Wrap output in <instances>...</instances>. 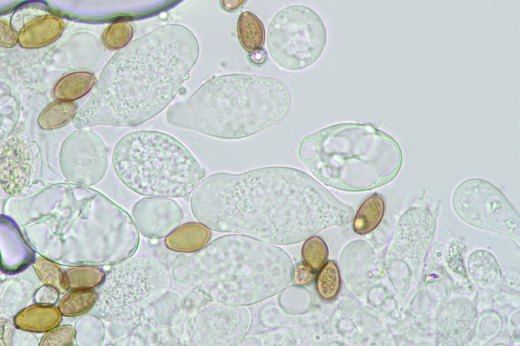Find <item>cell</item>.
I'll use <instances>...</instances> for the list:
<instances>
[{"instance_id":"cell-1","label":"cell","mask_w":520,"mask_h":346,"mask_svg":"<svg viewBox=\"0 0 520 346\" xmlns=\"http://www.w3.org/2000/svg\"><path fill=\"white\" fill-rule=\"evenodd\" d=\"M320 190L301 170L268 166L207 176L194 189L190 205L196 219L212 230L289 245L315 229Z\"/></svg>"},{"instance_id":"cell-2","label":"cell","mask_w":520,"mask_h":346,"mask_svg":"<svg viewBox=\"0 0 520 346\" xmlns=\"http://www.w3.org/2000/svg\"><path fill=\"white\" fill-rule=\"evenodd\" d=\"M290 96L280 80L245 73L214 77L186 102L167 114L172 125L214 138L237 140L254 136L281 121Z\"/></svg>"},{"instance_id":"cell-3","label":"cell","mask_w":520,"mask_h":346,"mask_svg":"<svg viewBox=\"0 0 520 346\" xmlns=\"http://www.w3.org/2000/svg\"><path fill=\"white\" fill-rule=\"evenodd\" d=\"M182 262L189 273L219 275L225 292L221 301L235 305L275 295L290 283L294 272L284 250L244 235L219 237L198 252L183 254Z\"/></svg>"},{"instance_id":"cell-4","label":"cell","mask_w":520,"mask_h":346,"mask_svg":"<svg viewBox=\"0 0 520 346\" xmlns=\"http://www.w3.org/2000/svg\"><path fill=\"white\" fill-rule=\"evenodd\" d=\"M112 160L120 181L146 196L188 198L205 175L182 142L156 130L123 136L114 148Z\"/></svg>"},{"instance_id":"cell-5","label":"cell","mask_w":520,"mask_h":346,"mask_svg":"<svg viewBox=\"0 0 520 346\" xmlns=\"http://www.w3.org/2000/svg\"><path fill=\"white\" fill-rule=\"evenodd\" d=\"M328 32L321 16L312 8L292 5L279 10L267 29L269 54L278 66L289 71L306 69L323 54Z\"/></svg>"},{"instance_id":"cell-6","label":"cell","mask_w":520,"mask_h":346,"mask_svg":"<svg viewBox=\"0 0 520 346\" xmlns=\"http://www.w3.org/2000/svg\"><path fill=\"white\" fill-rule=\"evenodd\" d=\"M168 278L166 268L157 259L133 258L111 270L100 290L96 307L108 319L132 316L164 293Z\"/></svg>"},{"instance_id":"cell-7","label":"cell","mask_w":520,"mask_h":346,"mask_svg":"<svg viewBox=\"0 0 520 346\" xmlns=\"http://www.w3.org/2000/svg\"><path fill=\"white\" fill-rule=\"evenodd\" d=\"M452 204L458 217L479 229L513 238L519 235V215L495 184L480 177L462 181L454 189Z\"/></svg>"},{"instance_id":"cell-8","label":"cell","mask_w":520,"mask_h":346,"mask_svg":"<svg viewBox=\"0 0 520 346\" xmlns=\"http://www.w3.org/2000/svg\"><path fill=\"white\" fill-rule=\"evenodd\" d=\"M62 172L69 181L88 185L98 183L108 167L106 146L94 132L80 129L63 142L60 152Z\"/></svg>"},{"instance_id":"cell-9","label":"cell","mask_w":520,"mask_h":346,"mask_svg":"<svg viewBox=\"0 0 520 346\" xmlns=\"http://www.w3.org/2000/svg\"><path fill=\"white\" fill-rule=\"evenodd\" d=\"M133 216L141 232L151 239L167 236L181 223L182 212L175 200L165 197H145L133 206Z\"/></svg>"},{"instance_id":"cell-10","label":"cell","mask_w":520,"mask_h":346,"mask_svg":"<svg viewBox=\"0 0 520 346\" xmlns=\"http://www.w3.org/2000/svg\"><path fill=\"white\" fill-rule=\"evenodd\" d=\"M34 158L28 144L13 136L1 146L0 175L2 188L12 195L20 194L33 172Z\"/></svg>"},{"instance_id":"cell-11","label":"cell","mask_w":520,"mask_h":346,"mask_svg":"<svg viewBox=\"0 0 520 346\" xmlns=\"http://www.w3.org/2000/svg\"><path fill=\"white\" fill-rule=\"evenodd\" d=\"M476 322V309L471 302L464 299L450 301L438 314L436 344L467 345L474 335Z\"/></svg>"},{"instance_id":"cell-12","label":"cell","mask_w":520,"mask_h":346,"mask_svg":"<svg viewBox=\"0 0 520 346\" xmlns=\"http://www.w3.org/2000/svg\"><path fill=\"white\" fill-rule=\"evenodd\" d=\"M211 236V232L206 226L201 223L188 222L171 232L165 238V245L174 251L191 253L205 246Z\"/></svg>"},{"instance_id":"cell-13","label":"cell","mask_w":520,"mask_h":346,"mask_svg":"<svg viewBox=\"0 0 520 346\" xmlns=\"http://www.w3.org/2000/svg\"><path fill=\"white\" fill-rule=\"evenodd\" d=\"M63 29L59 18L46 16L29 22L20 33V44L27 48H35L49 44L56 40Z\"/></svg>"},{"instance_id":"cell-14","label":"cell","mask_w":520,"mask_h":346,"mask_svg":"<svg viewBox=\"0 0 520 346\" xmlns=\"http://www.w3.org/2000/svg\"><path fill=\"white\" fill-rule=\"evenodd\" d=\"M61 314L53 306L34 305L20 312L14 321L16 326L21 329L44 332L54 328L59 323Z\"/></svg>"},{"instance_id":"cell-15","label":"cell","mask_w":520,"mask_h":346,"mask_svg":"<svg viewBox=\"0 0 520 346\" xmlns=\"http://www.w3.org/2000/svg\"><path fill=\"white\" fill-rule=\"evenodd\" d=\"M385 211L383 197L374 193L367 198L359 206L352 227L359 235H365L376 229L382 221Z\"/></svg>"},{"instance_id":"cell-16","label":"cell","mask_w":520,"mask_h":346,"mask_svg":"<svg viewBox=\"0 0 520 346\" xmlns=\"http://www.w3.org/2000/svg\"><path fill=\"white\" fill-rule=\"evenodd\" d=\"M237 31L242 47L249 53L262 50L265 42V29L258 17L251 11L241 13L237 20Z\"/></svg>"},{"instance_id":"cell-17","label":"cell","mask_w":520,"mask_h":346,"mask_svg":"<svg viewBox=\"0 0 520 346\" xmlns=\"http://www.w3.org/2000/svg\"><path fill=\"white\" fill-rule=\"evenodd\" d=\"M96 81L94 75L86 72L69 74L60 79L53 89L54 97L60 100L70 101L79 99L94 86Z\"/></svg>"},{"instance_id":"cell-18","label":"cell","mask_w":520,"mask_h":346,"mask_svg":"<svg viewBox=\"0 0 520 346\" xmlns=\"http://www.w3.org/2000/svg\"><path fill=\"white\" fill-rule=\"evenodd\" d=\"M76 111L77 106L72 102L62 100L53 102L42 111L38 123L43 129H56L70 122Z\"/></svg>"},{"instance_id":"cell-19","label":"cell","mask_w":520,"mask_h":346,"mask_svg":"<svg viewBox=\"0 0 520 346\" xmlns=\"http://www.w3.org/2000/svg\"><path fill=\"white\" fill-rule=\"evenodd\" d=\"M341 280L336 263L329 260L320 269L315 279V286L319 296L324 300L334 299L339 292Z\"/></svg>"},{"instance_id":"cell-20","label":"cell","mask_w":520,"mask_h":346,"mask_svg":"<svg viewBox=\"0 0 520 346\" xmlns=\"http://www.w3.org/2000/svg\"><path fill=\"white\" fill-rule=\"evenodd\" d=\"M98 299L96 292L88 289L72 291L64 296L60 300L58 308L60 313L66 316H76L90 309Z\"/></svg>"},{"instance_id":"cell-21","label":"cell","mask_w":520,"mask_h":346,"mask_svg":"<svg viewBox=\"0 0 520 346\" xmlns=\"http://www.w3.org/2000/svg\"><path fill=\"white\" fill-rule=\"evenodd\" d=\"M328 253V246L322 238L318 236L311 237L304 243L302 247L303 263L315 273L324 264Z\"/></svg>"},{"instance_id":"cell-22","label":"cell","mask_w":520,"mask_h":346,"mask_svg":"<svg viewBox=\"0 0 520 346\" xmlns=\"http://www.w3.org/2000/svg\"><path fill=\"white\" fill-rule=\"evenodd\" d=\"M65 278L71 289H88L100 285L104 279V273L96 267L80 266L69 269Z\"/></svg>"},{"instance_id":"cell-23","label":"cell","mask_w":520,"mask_h":346,"mask_svg":"<svg viewBox=\"0 0 520 346\" xmlns=\"http://www.w3.org/2000/svg\"><path fill=\"white\" fill-rule=\"evenodd\" d=\"M36 271L41 280L57 291L63 293L68 288L65 275L54 263L44 258H39L34 264Z\"/></svg>"},{"instance_id":"cell-24","label":"cell","mask_w":520,"mask_h":346,"mask_svg":"<svg viewBox=\"0 0 520 346\" xmlns=\"http://www.w3.org/2000/svg\"><path fill=\"white\" fill-rule=\"evenodd\" d=\"M133 29L126 20H118L112 23L103 35L104 45L109 49L118 50L125 46L131 40Z\"/></svg>"},{"instance_id":"cell-25","label":"cell","mask_w":520,"mask_h":346,"mask_svg":"<svg viewBox=\"0 0 520 346\" xmlns=\"http://www.w3.org/2000/svg\"><path fill=\"white\" fill-rule=\"evenodd\" d=\"M75 331L69 325H63L53 329L42 338L41 345H67L73 340Z\"/></svg>"},{"instance_id":"cell-26","label":"cell","mask_w":520,"mask_h":346,"mask_svg":"<svg viewBox=\"0 0 520 346\" xmlns=\"http://www.w3.org/2000/svg\"><path fill=\"white\" fill-rule=\"evenodd\" d=\"M314 277L315 273L309 269L303 263L298 264L294 272V282L296 285L300 286L310 284Z\"/></svg>"},{"instance_id":"cell-27","label":"cell","mask_w":520,"mask_h":346,"mask_svg":"<svg viewBox=\"0 0 520 346\" xmlns=\"http://www.w3.org/2000/svg\"><path fill=\"white\" fill-rule=\"evenodd\" d=\"M1 23V29L4 30V37L1 38V45L3 44L5 46H12L16 43V34L7 23L5 22L3 23L2 21Z\"/></svg>"},{"instance_id":"cell-28","label":"cell","mask_w":520,"mask_h":346,"mask_svg":"<svg viewBox=\"0 0 520 346\" xmlns=\"http://www.w3.org/2000/svg\"><path fill=\"white\" fill-rule=\"evenodd\" d=\"M223 8L227 11L232 12L243 6L246 1H221Z\"/></svg>"}]
</instances>
